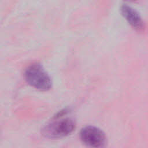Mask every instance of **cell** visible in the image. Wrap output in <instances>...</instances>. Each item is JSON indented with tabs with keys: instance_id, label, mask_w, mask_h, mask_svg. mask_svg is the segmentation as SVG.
<instances>
[{
	"instance_id": "cell-2",
	"label": "cell",
	"mask_w": 148,
	"mask_h": 148,
	"mask_svg": "<svg viewBox=\"0 0 148 148\" xmlns=\"http://www.w3.org/2000/svg\"><path fill=\"white\" fill-rule=\"evenodd\" d=\"M26 82L32 87L40 91H47L51 87V78L39 63L35 62L29 65L24 73Z\"/></svg>"
},
{
	"instance_id": "cell-1",
	"label": "cell",
	"mask_w": 148,
	"mask_h": 148,
	"mask_svg": "<svg viewBox=\"0 0 148 148\" xmlns=\"http://www.w3.org/2000/svg\"><path fill=\"white\" fill-rule=\"evenodd\" d=\"M68 110L64 109L57 113L54 120L42 129V134L49 138L57 139L71 134L75 128V122L71 117H65Z\"/></svg>"
},
{
	"instance_id": "cell-4",
	"label": "cell",
	"mask_w": 148,
	"mask_h": 148,
	"mask_svg": "<svg viewBox=\"0 0 148 148\" xmlns=\"http://www.w3.org/2000/svg\"><path fill=\"white\" fill-rule=\"evenodd\" d=\"M120 12L125 20L133 28L139 30L143 28V21L141 16L131 6L124 4L121 6Z\"/></svg>"
},
{
	"instance_id": "cell-3",
	"label": "cell",
	"mask_w": 148,
	"mask_h": 148,
	"mask_svg": "<svg viewBox=\"0 0 148 148\" xmlns=\"http://www.w3.org/2000/svg\"><path fill=\"white\" fill-rule=\"evenodd\" d=\"M80 138L84 145L92 147H103L106 140L103 131L92 125H87L82 128L80 131Z\"/></svg>"
}]
</instances>
